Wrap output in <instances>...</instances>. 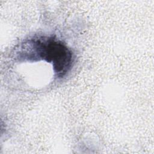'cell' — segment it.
I'll list each match as a JSON object with an SVG mask.
<instances>
[{
  "label": "cell",
  "mask_w": 154,
  "mask_h": 154,
  "mask_svg": "<svg viewBox=\"0 0 154 154\" xmlns=\"http://www.w3.org/2000/svg\"><path fill=\"white\" fill-rule=\"evenodd\" d=\"M29 45L32 49L29 53L34 54L30 58H37L51 63L58 78H63L70 69L72 52L62 42L53 37H40L31 40Z\"/></svg>",
  "instance_id": "6da1fadb"
}]
</instances>
